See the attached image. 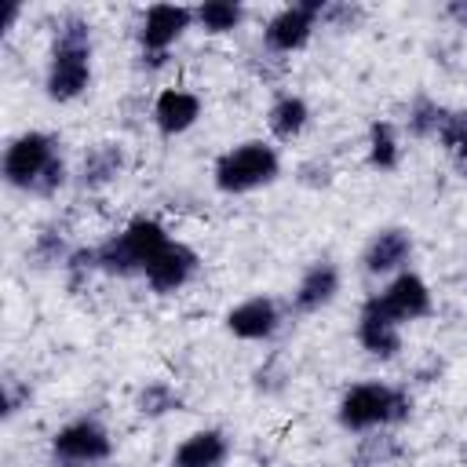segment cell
I'll return each instance as SVG.
<instances>
[{"label":"cell","instance_id":"obj_1","mask_svg":"<svg viewBox=\"0 0 467 467\" xmlns=\"http://www.w3.org/2000/svg\"><path fill=\"white\" fill-rule=\"evenodd\" d=\"M91 80V29L84 18H66L55 33L47 66V99L69 102Z\"/></svg>","mask_w":467,"mask_h":467},{"label":"cell","instance_id":"obj_2","mask_svg":"<svg viewBox=\"0 0 467 467\" xmlns=\"http://www.w3.org/2000/svg\"><path fill=\"white\" fill-rule=\"evenodd\" d=\"M4 179L18 190H40V193L58 190L66 179V168L55 153V139L44 131L18 135L4 153Z\"/></svg>","mask_w":467,"mask_h":467},{"label":"cell","instance_id":"obj_3","mask_svg":"<svg viewBox=\"0 0 467 467\" xmlns=\"http://www.w3.org/2000/svg\"><path fill=\"white\" fill-rule=\"evenodd\" d=\"M168 248V234L157 219H135L117 237L95 248V266L106 274H135L146 270Z\"/></svg>","mask_w":467,"mask_h":467},{"label":"cell","instance_id":"obj_4","mask_svg":"<svg viewBox=\"0 0 467 467\" xmlns=\"http://www.w3.org/2000/svg\"><path fill=\"white\" fill-rule=\"evenodd\" d=\"M409 416V398L387 383H358L339 401V423L347 431H372Z\"/></svg>","mask_w":467,"mask_h":467},{"label":"cell","instance_id":"obj_5","mask_svg":"<svg viewBox=\"0 0 467 467\" xmlns=\"http://www.w3.org/2000/svg\"><path fill=\"white\" fill-rule=\"evenodd\" d=\"M281 161L266 142H241L215 161V186L223 193H248L263 182H274Z\"/></svg>","mask_w":467,"mask_h":467},{"label":"cell","instance_id":"obj_6","mask_svg":"<svg viewBox=\"0 0 467 467\" xmlns=\"http://www.w3.org/2000/svg\"><path fill=\"white\" fill-rule=\"evenodd\" d=\"M379 314H387L394 325H405V321H416V317H427L431 314V288L423 285V277L416 274H398L379 296L368 299Z\"/></svg>","mask_w":467,"mask_h":467},{"label":"cell","instance_id":"obj_7","mask_svg":"<svg viewBox=\"0 0 467 467\" xmlns=\"http://www.w3.org/2000/svg\"><path fill=\"white\" fill-rule=\"evenodd\" d=\"M109 449H113V441H109V434H106L95 420H77V423L62 427V431L51 438L55 460L73 463V467H77V463H99V460L109 456Z\"/></svg>","mask_w":467,"mask_h":467},{"label":"cell","instance_id":"obj_8","mask_svg":"<svg viewBox=\"0 0 467 467\" xmlns=\"http://www.w3.org/2000/svg\"><path fill=\"white\" fill-rule=\"evenodd\" d=\"M325 15V4L321 0H303V4H292V7H281L270 22H266V44L274 51H296L310 40L314 33V22Z\"/></svg>","mask_w":467,"mask_h":467},{"label":"cell","instance_id":"obj_9","mask_svg":"<svg viewBox=\"0 0 467 467\" xmlns=\"http://www.w3.org/2000/svg\"><path fill=\"white\" fill-rule=\"evenodd\" d=\"M190 18H193V11L190 7H179V4H153L150 11H146V18H142V47L153 55V58H161L179 36H182V29H190Z\"/></svg>","mask_w":467,"mask_h":467},{"label":"cell","instance_id":"obj_10","mask_svg":"<svg viewBox=\"0 0 467 467\" xmlns=\"http://www.w3.org/2000/svg\"><path fill=\"white\" fill-rule=\"evenodd\" d=\"M193 270H197L193 248H186V244H179V241H168V248H164L142 274H146V281H150L153 292H175V288H182V285L193 277Z\"/></svg>","mask_w":467,"mask_h":467},{"label":"cell","instance_id":"obj_11","mask_svg":"<svg viewBox=\"0 0 467 467\" xmlns=\"http://www.w3.org/2000/svg\"><path fill=\"white\" fill-rule=\"evenodd\" d=\"M281 325V314H277V303L266 299V296H255V299H244L241 306H234L226 314V328L241 339H266L274 336V328Z\"/></svg>","mask_w":467,"mask_h":467},{"label":"cell","instance_id":"obj_12","mask_svg":"<svg viewBox=\"0 0 467 467\" xmlns=\"http://www.w3.org/2000/svg\"><path fill=\"white\" fill-rule=\"evenodd\" d=\"M201 117V99L193 91H182V88H168L157 95L153 102V120L164 135H179L186 131L193 120Z\"/></svg>","mask_w":467,"mask_h":467},{"label":"cell","instance_id":"obj_13","mask_svg":"<svg viewBox=\"0 0 467 467\" xmlns=\"http://www.w3.org/2000/svg\"><path fill=\"white\" fill-rule=\"evenodd\" d=\"M358 339H361V347H365L368 354H376V358H394V354L401 350V332H398V325H394L387 314H379L372 303L361 306Z\"/></svg>","mask_w":467,"mask_h":467},{"label":"cell","instance_id":"obj_14","mask_svg":"<svg viewBox=\"0 0 467 467\" xmlns=\"http://www.w3.org/2000/svg\"><path fill=\"white\" fill-rule=\"evenodd\" d=\"M412 255V237L405 230H379L365 248V270L368 274H390Z\"/></svg>","mask_w":467,"mask_h":467},{"label":"cell","instance_id":"obj_15","mask_svg":"<svg viewBox=\"0 0 467 467\" xmlns=\"http://www.w3.org/2000/svg\"><path fill=\"white\" fill-rule=\"evenodd\" d=\"M226 452H230V445L219 431H197L175 449L171 467H223Z\"/></svg>","mask_w":467,"mask_h":467},{"label":"cell","instance_id":"obj_16","mask_svg":"<svg viewBox=\"0 0 467 467\" xmlns=\"http://www.w3.org/2000/svg\"><path fill=\"white\" fill-rule=\"evenodd\" d=\"M336 292H339V270L332 263H314L296 288V310H306V314L321 310Z\"/></svg>","mask_w":467,"mask_h":467},{"label":"cell","instance_id":"obj_17","mask_svg":"<svg viewBox=\"0 0 467 467\" xmlns=\"http://www.w3.org/2000/svg\"><path fill=\"white\" fill-rule=\"evenodd\" d=\"M306 117H310L306 102L296 99V95H285V99H277V102L270 106L266 124H270V131H274L277 139H296V135L306 128Z\"/></svg>","mask_w":467,"mask_h":467},{"label":"cell","instance_id":"obj_18","mask_svg":"<svg viewBox=\"0 0 467 467\" xmlns=\"http://www.w3.org/2000/svg\"><path fill=\"white\" fill-rule=\"evenodd\" d=\"M120 171V150L117 146H99L84 157V168H80V179L84 186H102L109 182L113 175Z\"/></svg>","mask_w":467,"mask_h":467},{"label":"cell","instance_id":"obj_19","mask_svg":"<svg viewBox=\"0 0 467 467\" xmlns=\"http://www.w3.org/2000/svg\"><path fill=\"white\" fill-rule=\"evenodd\" d=\"M368 164L372 168H394L398 164V135L394 124L376 120L368 131Z\"/></svg>","mask_w":467,"mask_h":467},{"label":"cell","instance_id":"obj_20","mask_svg":"<svg viewBox=\"0 0 467 467\" xmlns=\"http://www.w3.org/2000/svg\"><path fill=\"white\" fill-rule=\"evenodd\" d=\"M241 15L244 11L237 4H226V0H208V4L197 7V18H201V26L208 33H230L241 22Z\"/></svg>","mask_w":467,"mask_h":467},{"label":"cell","instance_id":"obj_21","mask_svg":"<svg viewBox=\"0 0 467 467\" xmlns=\"http://www.w3.org/2000/svg\"><path fill=\"white\" fill-rule=\"evenodd\" d=\"M175 405H179V398H171L168 387H146V390L139 394V412H146V416L168 412V409H175Z\"/></svg>","mask_w":467,"mask_h":467},{"label":"cell","instance_id":"obj_22","mask_svg":"<svg viewBox=\"0 0 467 467\" xmlns=\"http://www.w3.org/2000/svg\"><path fill=\"white\" fill-rule=\"evenodd\" d=\"M445 117H449V113H441L438 106H431V102H420V106L412 109V131H416V135H431V131H441Z\"/></svg>","mask_w":467,"mask_h":467},{"label":"cell","instance_id":"obj_23","mask_svg":"<svg viewBox=\"0 0 467 467\" xmlns=\"http://www.w3.org/2000/svg\"><path fill=\"white\" fill-rule=\"evenodd\" d=\"M449 15H452L456 22H463V26H467V4H449Z\"/></svg>","mask_w":467,"mask_h":467},{"label":"cell","instance_id":"obj_24","mask_svg":"<svg viewBox=\"0 0 467 467\" xmlns=\"http://www.w3.org/2000/svg\"><path fill=\"white\" fill-rule=\"evenodd\" d=\"M460 153H463V161H467V135H463V142H460Z\"/></svg>","mask_w":467,"mask_h":467}]
</instances>
